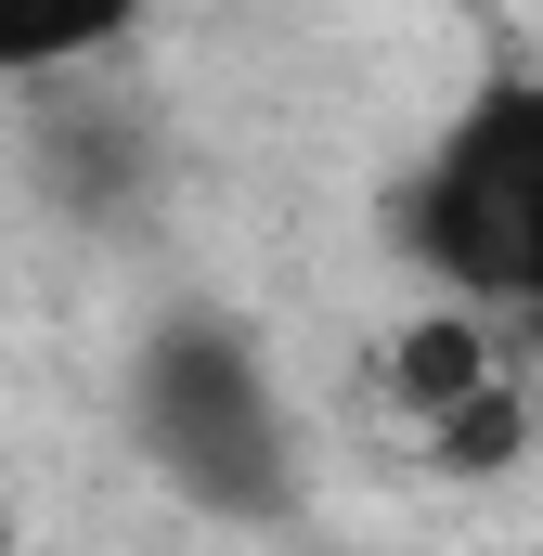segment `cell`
<instances>
[{"mask_svg": "<svg viewBox=\"0 0 543 556\" xmlns=\"http://www.w3.org/2000/svg\"><path fill=\"white\" fill-rule=\"evenodd\" d=\"M130 440H142V466H155L194 518H233V531L298 518V492H311L298 415H285L260 337H247L233 311H168L130 350Z\"/></svg>", "mask_w": 543, "mask_h": 556, "instance_id": "6da1fadb", "label": "cell"}, {"mask_svg": "<svg viewBox=\"0 0 543 556\" xmlns=\"http://www.w3.org/2000/svg\"><path fill=\"white\" fill-rule=\"evenodd\" d=\"M389 233L453 311L531 324L543 311V78H492L414 155V181L389 194Z\"/></svg>", "mask_w": 543, "mask_h": 556, "instance_id": "7a4b0ae2", "label": "cell"}, {"mask_svg": "<svg viewBox=\"0 0 543 556\" xmlns=\"http://www.w3.org/2000/svg\"><path fill=\"white\" fill-rule=\"evenodd\" d=\"M26 155H39V181L78 207V220H117L142 181H155V117L142 104H104V91H52V104H26Z\"/></svg>", "mask_w": 543, "mask_h": 556, "instance_id": "3957f363", "label": "cell"}, {"mask_svg": "<svg viewBox=\"0 0 543 556\" xmlns=\"http://www.w3.org/2000/svg\"><path fill=\"white\" fill-rule=\"evenodd\" d=\"M505 376H518V324L453 311V298H440V311H402V337L376 350V389L414 415V440H427L440 415H466L479 389H505Z\"/></svg>", "mask_w": 543, "mask_h": 556, "instance_id": "277c9868", "label": "cell"}, {"mask_svg": "<svg viewBox=\"0 0 543 556\" xmlns=\"http://www.w3.org/2000/svg\"><path fill=\"white\" fill-rule=\"evenodd\" d=\"M518 453H531V389H518V376H505V389H479L466 415L427 427V466H440V479H505Z\"/></svg>", "mask_w": 543, "mask_h": 556, "instance_id": "5b68a950", "label": "cell"}, {"mask_svg": "<svg viewBox=\"0 0 543 556\" xmlns=\"http://www.w3.org/2000/svg\"><path fill=\"white\" fill-rule=\"evenodd\" d=\"M104 52H130V13H0V78H78V65H104Z\"/></svg>", "mask_w": 543, "mask_h": 556, "instance_id": "8992f818", "label": "cell"}, {"mask_svg": "<svg viewBox=\"0 0 543 556\" xmlns=\"http://www.w3.org/2000/svg\"><path fill=\"white\" fill-rule=\"evenodd\" d=\"M0 556H13V505H0Z\"/></svg>", "mask_w": 543, "mask_h": 556, "instance_id": "52a82bcc", "label": "cell"}]
</instances>
